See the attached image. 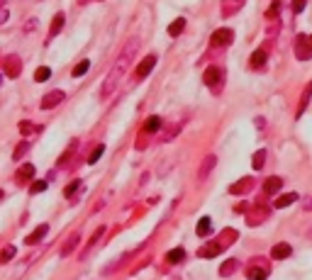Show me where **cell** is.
<instances>
[{
	"instance_id": "cell-1",
	"label": "cell",
	"mask_w": 312,
	"mask_h": 280,
	"mask_svg": "<svg viewBox=\"0 0 312 280\" xmlns=\"http://www.w3.org/2000/svg\"><path fill=\"white\" fill-rule=\"evenodd\" d=\"M137 49H139V37H132V39L122 47V52L117 54V61L113 63V68L108 71V76H105V81H103V88H100V98H103V100H108L115 90H117V85L125 78L129 63H132L134 56H137Z\"/></svg>"
},
{
	"instance_id": "cell-2",
	"label": "cell",
	"mask_w": 312,
	"mask_h": 280,
	"mask_svg": "<svg viewBox=\"0 0 312 280\" xmlns=\"http://www.w3.org/2000/svg\"><path fill=\"white\" fill-rule=\"evenodd\" d=\"M156 61H159V56L156 54H149V56H144L142 61L137 63V68H134V73H132V81L134 83H142L144 78L151 73V68L156 66Z\"/></svg>"
},
{
	"instance_id": "cell-3",
	"label": "cell",
	"mask_w": 312,
	"mask_h": 280,
	"mask_svg": "<svg viewBox=\"0 0 312 280\" xmlns=\"http://www.w3.org/2000/svg\"><path fill=\"white\" fill-rule=\"evenodd\" d=\"M268 273H271V268H268V261H266V258H254V261L249 263V268H247V278L249 280H266Z\"/></svg>"
},
{
	"instance_id": "cell-4",
	"label": "cell",
	"mask_w": 312,
	"mask_h": 280,
	"mask_svg": "<svg viewBox=\"0 0 312 280\" xmlns=\"http://www.w3.org/2000/svg\"><path fill=\"white\" fill-rule=\"evenodd\" d=\"M295 56L300 61H310L312 58V34H298L295 37Z\"/></svg>"
},
{
	"instance_id": "cell-5",
	"label": "cell",
	"mask_w": 312,
	"mask_h": 280,
	"mask_svg": "<svg viewBox=\"0 0 312 280\" xmlns=\"http://www.w3.org/2000/svg\"><path fill=\"white\" fill-rule=\"evenodd\" d=\"M202 81L207 88H212V90H220L222 83H225V71L220 68V66H210L207 71H205V76H202Z\"/></svg>"
},
{
	"instance_id": "cell-6",
	"label": "cell",
	"mask_w": 312,
	"mask_h": 280,
	"mask_svg": "<svg viewBox=\"0 0 312 280\" xmlns=\"http://www.w3.org/2000/svg\"><path fill=\"white\" fill-rule=\"evenodd\" d=\"M2 68H5L7 78H17L20 71H22V58H20L17 54H7L5 56V61H2Z\"/></svg>"
},
{
	"instance_id": "cell-7",
	"label": "cell",
	"mask_w": 312,
	"mask_h": 280,
	"mask_svg": "<svg viewBox=\"0 0 312 280\" xmlns=\"http://www.w3.org/2000/svg\"><path fill=\"white\" fill-rule=\"evenodd\" d=\"M234 42V29L222 27V29H215V34L210 37V44L212 47H229Z\"/></svg>"
},
{
	"instance_id": "cell-8",
	"label": "cell",
	"mask_w": 312,
	"mask_h": 280,
	"mask_svg": "<svg viewBox=\"0 0 312 280\" xmlns=\"http://www.w3.org/2000/svg\"><path fill=\"white\" fill-rule=\"evenodd\" d=\"M249 190H254V178H251V175H244V178H239L237 183L229 185V193H232V195H247Z\"/></svg>"
},
{
	"instance_id": "cell-9",
	"label": "cell",
	"mask_w": 312,
	"mask_h": 280,
	"mask_svg": "<svg viewBox=\"0 0 312 280\" xmlns=\"http://www.w3.org/2000/svg\"><path fill=\"white\" fill-rule=\"evenodd\" d=\"M271 215V207H266V205H258V207H251V212L247 215V224H251V226H256V224L266 222V217Z\"/></svg>"
},
{
	"instance_id": "cell-10",
	"label": "cell",
	"mask_w": 312,
	"mask_h": 280,
	"mask_svg": "<svg viewBox=\"0 0 312 280\" xmlns=\"http://www.w3.org/2000/svg\"><path fill=\"white\" fill-rule=\"evenodd\" d=\"M63 98H66V93L63 90H49L44 98H42V110H52V108H57L59 103H63Z\"/></svg>"
},
{
	"instance_id": "cell-11",
	"label": "cell",
	"mask_w": 312,
	"mask_h": 280,
	"mask_svg": "<svg viewBox=\"0 0 312 280\" xmlns=\"http://www.w3.org/2000/svg\"><path fill=\"white\" fill-rule=\"evenodd\" d=\"M227 246L220 241V239H215V241H210V244H205L202 249L198 251V256L200 258H215V256H220V253L225 251Z\"/></svg>"
},
{
	"instance_id": "cell-12",
	"label": "cell",
	"mask_w": 312,
	"mask_h": 280,
	"mask_svg": "<svg viewBox=\"0 0 312 280\" xmlns=\"http://www.w3.org/2000/svg\"><path fill=\"white\" fill-rule=\"evenodd\" d=\"M215 166H217V156L215 154H210V156H205V161L200 164V170H198V180H205L212 170H215Z\"/></svg>"
},
{
	"instance_id": "cell-13",
	"label": "cell",
	"mask_w": 312,
	"mask_h": 280,
	"mask_svg": "<svg viewBox=\"0 0 312 280\" xmlns=\"http://www.w3.org/2000/svg\"><path fill=\"white\" fill-rule=\"evenodd\" d=\"M290 253H293V246L285 244V241H281V244H276V246L271 249V258H273V261H285Z\"/></svg>"
},
{
	"instance_id": "cell-14",
	"label": "cell",
	"mask_w": 312,
	"mask_h": 280,
	"mask_svg": "<svg viewBox=\"0 0 312 280\" xmlns=\"http://www.w3.org/2000/svg\"><path fill=\"white\" fill-rule=\"evenodd\" d=\"M310 98H312V81L305 85V88H303V95H300V103H298V112H295V117H303V114H305Z\"/></svg>"
},
{
	"instance_id": "cell-15",
	"label": "cell",
	"mask_w": 312,
	"mask_h": 280,
	"mask_svg": "<svg viewBox=\"0 0 312 280\" xmlns=\"http://www.w3.org/2000/svg\"><path fill=\"white\" fill-rule=\"evenodd\" d=\"M281 188H283V180H281L278 175H271V178L263 180V193H266V195H276Z\"/></svg>"
},
{
	"instance_id": "cell-16",
	"label": "cell",
	"mask_w": 312,
	"mask_h": 280,
	"mask_svg": "<svg viewBox=\"0 0 312 280\" xmlns=\"http://www.w3.org/2000/svg\"><path fill=\"white\" fill-rule=\"evenodd\" d=\"M47 231H49V226H47V224L37 226V229H34L32 234H27V236H25V244H27V246H34V244H39V241H42V239L47 236Z\"/></svg>"
},
{
	"instance_id": "cell-17",
	"label": "cell",
	"mask_w": 312,
	"mask_h": 280,
	"mask_svg": "<svg viewBox=\"0 0 312 280\" xmlns=\"http://www.w3.org/2000/svg\"><path fill=\"white\" fill-rule=\"evenodd\" d=\"M78 241H81V231H73L68 239H66V244L61 246V256L66 258V256H71V253L76 251V246H78Z\"/></svg>"
},
{
	"instance_id": "cell-18",
	"label": "cell",
	"mask_w": 312,
	"mask_h": 280,
	"mask_svg": "<svg viewBox=\"0 0 312 280\" xmlns=\"http://www.w3.org/2000/svg\"><path fill=\"white\" fill-rule=\"evenodd\" d=\"M34 178V166L32 164H25V166H20V170H17V175H15V180L20 183V185H25V183H29Z\"/></svg>"
},
{
	"instance_id": "cell-19",
	"label": "cell",
	"mask_w": 312,
	"mask_h": 280,
	"mask_svg": "<svg viewBox=\"0 0 312 280\" xmlns=\"http://www.w3.org/2000/svg\"><path fill=\"white\" fill-rule=\"evenodd\" d=\"M178 134H181V124H166V129L159 134V141H161V144H166V141L176 139Z\"/></svg>"
},
{
	"instance_id": "cell-20",
	"label": "cell",
	"mask_w": 312,
	"mask_h": 280,
	"mask_svg": "<svg viewBox=\"0 0 312 280\" xmlns=\"http://www.w3.org/2000/svg\"><path fill=\"white\" fill-rule=\"evenodd\" d=\"M161 129V117H156V114H151L146 122H144V129H142V134H156Z\"/></svg>"
},
{
	"instance_id": "cell-21",
	"label": "cell",
	"mask_w": 312,
	"mask_h": 280,
	"mask_svg": "<svg viewBox=\"0 0 312 280\" xmlns=\"http://www.w3.org/2000/svg\"><path fill=\"white\" fill-rule=\"evenodd\" d=\"M266 58H268V52L266 49H256L251 58H249V63H251V68H263L266 66Z\"/></svg>"
},
{
	"instance_id": "cell-22",
	"label": "cell",
	"mask_w": 312,
	"mask_h": 280,
	"mask_svg": "<svg viewBox=\"0 0 312 280\" xmlns=\"http://www.w3.org/2000/svg\"><path fill=\"white\" fill-rule=\"evenodd\" d=\"M295 200H298V193H283V195L276 197L273 207H276V210H283V207H290V205H293Z\"/></svg>"
},
{
	"instance_id": "cell-23",
	"label": "cell",
	"mask_w": 312,
	"mask_h": 280,
	"mask_svg": "<svg viewBox=\"0 0 312 280\" xmlns=\"http://www.w3.org/2000/svg\"><path fill=\"white\" fill-rule=\"evenodd\" d=\"M237 268H239V261H237V258H229V261H225V263L220 266V276H222V278H229L232 273H237Z\"/></svg>"
},
{
	"instance_id": "cell-24",
	"label": "cell",
	"mask_w": 312,
	"mask_h": 280,
	"mask_svg": "<svg viewBox=\"0 0 312 280\" xmlns=\"http://www.w3.org/2000/svg\"><path fill=\"white\" fill-rule=\"evenodd\" d=\"M242 5H244V0H225V2H222V15H225V17H232Z\"/></svg>"
},
{
	"instance_id": "cell-25",
	"label": "cell",
	"mask_w": 312,
	"mask_h": 280,
	"mask_svg": "<svg viewBox=\"0 0 312 280\" xmlns=\"http://www.w3.org/2000/svg\"><path fill=\"white\" fill-rule=\"evenodd\" d=\"M63 22H66V15H63V12H57L54 20H52V27H49V37H57L59 32L63 29Z\"/></svg>"
},
{
	"instance_id": "cell-26",
	"label": "cell",
	"mask_w": 312,
	"mask_h": 280,
	"mask_svg": "<svg viewBox=\"0 0 312 280\" xmlns=\"http://www.w3.org/2000/svg\"><path fill=\"white\" fill-rule=\"evenodd\" d=\"M103 234H105V226H100V229H98V231H95V234H93V236H90V241H88V244H85L83 253H81V258H83L85 253L90 251V249H93V246H95V244H98V241H100V239H103Z\"/></svg>"
},
{
	"instance_id": "cell-27",
	"label": "cell",
	"mask_w": 312,
	"mask_h": 280,
	"mask_svg": "<svg viewBox=\"0 0 312 280\" xmlns=\"http://www.w3.org/2000/svg\"><path fill=\"white\" fill-rule=\"evenodd\" d=\"M183 29H186V17H178V20H173L169 25V34L171 37H178Z\"/></svg>"
},
{
	"instance_id": "cell-28",
	"label": "cell",
	"mask_w": 312,
	"mask_h": 280,
	"mask_svg": "<svg viewBox=\"0 0 312 280\" xmlns=\"http://www.w3.org/2000/svg\"><path fill=\"white\" fill-rule=\"evenodd\" d=\"M90 68V61L88 58H83V61H78L76 66H73V71H71V76L73 78H81V76H85V71Z\"/></svg>"
},
{
	"instance_id": "cell-29",
	"label": "cell",
	"mask_w": 312,
	"mask_h": 280,
	"mask_svg": "<svg viewBox=\"0 0 312 280\" xmlns=\"http://www.w3.org/2000/svg\"><path fill=\"white\" fill-rule=\"evenodd\" d=\"M263 164H266V149H258L254 154V159H251V166H254V170H261Z\"/></svg>"
},
{
	"instance_id": "cell-30",
	"label": "cell",
	"mask_w": 312,
	"mask_h": 280,
	"mask_svg": "<svg viewBox=\"0 0 312 280\" xmlns=\"http://www.w3.org/2000/svg\"><path fill=\"white\" fill-rule=\"evenodd\" d=\"M212 231V222H210V217H200L198 222V236H207Z\"/></svg>"
},
{
	"instance_id": "cell-31",
	"label": "cell",
	"mask_w": 312,
	"mask_h": 280,
	"mask_svg": "<svg viewBox=\"0 0 312 280\" xmlns=\"http://www.w3.org/2000/svg\"><path fill=\"white\" fill-rule=\"evenodd\" d=\"M49 78H52V68L42 66V68L34 71V81H37V83H44V81H49Z\"/></svg>"
},
{
	"instance_id": "cell-32",
	"label": "cell",
	"mask_w": 312,
	"mask_h": 280,
	"mask_svg": "<svg viewBox=\"0 0 312 280\" xmlns=\"http://www.w3.org/2000/svg\"><path fill=\"white\" fill-rule=\"evenodd\" d=\"M183 256H186V251H183L181 246H176L173 251L166 253V261H169V263H178V261H183Z\"/></svg>"
},
{
	"instance_id": "cell-33",
	"label": "cell",
	"mask_w": 312,
	"mask_h": 280,
	"mask_svg": "<svg viewBox=\"0 0 312 280\" xmlns=\"http://www.w3.org/2000/svg\"><path fill=\"white\" fill-rule=\"evenodd\" d=\"M237 236H239V234H237L234 229H225V231H222V236H220V241H222L225 246H229L232 241H237Z\"/></svg>"
},
{
	"instance_id": "cell-34",
	"label": "cell",
	"mask_w": 312,
	"mask_h": 280,
	"mask_svg": "<svg viewBox=\"0 0 312 280\" xmlns=\"http://www.w3.org/2000/svg\"><path fill=\"white\" fill-rule=\"evenodd\" d=\"M103 154H105V146H103V144H100V146H95V149H93V154L88 156V164H98V161L103 159Z\"/></svg>"
},
{
	"instance_id": "cell-35",
	"label": "cell",
	"mask_w": 312,
	"mask_h": 280,
	"mask_svg": "<svg viewBox=\"0 0 312 280\" xmlns=\"http://www.w3.org/2000/svg\"><path fill=\"white\" fill-rule=\"evenodd\" d=\"M47 190V180H34L32 185H29V193L32 195H39V193H44Z\"/></svg>"
},
{
	"instance_id": "cell-36",
	"label": "cell",
	"mask_w": 312,
	"mask_h": 280,
	"mask_svg": "<svg viewBox=\"0 0 312 280\" xmlns=\"http://www.w3.org/2000/svg\"><path fill=\"white\" fill-rule=\"evenodd\" d=\"M78 190H81V180H73V183H68V185H66L63 195H66V197H73Z\"/></svg>"
},
{
	"instance_id": "cell-37",
	"label": "cell",
	"mask_w": 312,
	"mask_h": 280,
	"mask_svg": "<svg viewBox=\"0 0 312 280\" xmlns=\"http://www.w3.org/2000/svg\"><path fill=\"white\" fill-rule=\"evenodd\" d=\"M20 132L22 134H32V132H42V127H37L32 122H20Z\"/></svg>"
},
{
	"instance_id": "cell-38",
	"label": "cell",
	"mask_w": 312,
	"mask_h": 280,
	"mask_svg": "<svg viewBox=\"0 0 312 280\" xmlns=\"http://www.w3.org/2000/svg\"><path fill=\"white\" fill-rule=\"evenodd\" d=\"M15 251H17V249H15L12 244H7V246L2 249V256H0V261H2V263H7V261H10V258L15 256Z\"/></svg>"
},
{
	"instance_id": "cell-39",
	"label": "cell",
	"mask_w": 312,
	"mask_h": 280,
	"mask_svg": "<svg viewBox=\"0 0 312 280\" xmlns=\"http://www.w3.org/2000/svg\"><path fill=\"white\" fill-rule=\"evenodd\" d=\"M305 5H308V0H290V10L298 15V12H303L305 10Z\"/></svg>"
},
{
	"instance_id": "cell-40",
	"label": "cell",
	"mask_w": 312,
	"mask_h": 280,
	"mask_svg": "<svg viewBox=\"0 0 312 280\" xmlns=\"http://www.w3.org/2000/svg\"><path fill=\"white\" fill-rule=\"evenodd\" d=\"M73 149H76V141H71V146H68V149H66V151H63V156H61V159H59V164H66V161H68V159H71V154H73Z\"/></svg>"
},
{
	"instance_id": "cell-41",
	"label": "cell",
	"mask_w": 312,
	"mask_h": 280,
	"mask_svg": "<svg viewBox=\"0 0 312 280\" xmlns=\"http://www.w3.org/2000/svg\"><path fill=\"white\" fill-rule=\"evenodd\" d=\"M27 149H29V144H27V141H22V144H17V149H15V159H20V156H25V154H27Z\"/></svg>"
},
{
	"instance_id": "cell-42",
	"label": "cell",
	"mask_w": 312,
	"mask_h": 280,
	"mask_svg": "<svg viewBox=\"0 0 312 280\" xmlns=\"http://www.w3.org/2000/svg\"><path fill=\"white\" fill-rule=\"evenodd\" d=\"M303 210H305V212H312V195L303 197Z\"/></svg>"
},
{
	"instance_id": "cell-43",
	"label": "cell",
	"mask_w": 312,
	"mask_h": 280,
	"mask_svg": "<svg viewBox=\"0 0 312 280\" xmlns=\"http://www.w3.org/2000/svg\"><path fill=\"white\" fill-rule=\"evenodd\" d=\"M34 27H37V20H29L27 25H25V32L29 34V32H34Z\"/></svg>"
},
{
	"instance_id": "cell-44",
	"label": "cell",
	"mask_w": 312,
	"mask_h": 280,
	"mask_svg": "<svg viewBox=\"0 0 312 280\" xmlns=\"http://www.w3.org/2000/svg\"><path fill=\"white\" fill-rule=\"evenodd\" d=\"M7 15H10L7 10H2V12H0V25H5V22H7Z\"/></svg>"
},
{
	"instance_id": "cell-45",
	"label": "cell",
	"mask_w": 312,
	"mask_h": 280,
	"mask_svg": "<svg viewBox=\"0 0 312 280\" xmlns=\"http://www.w3.org/2000/svg\"><path fill=\"white\" fill-rule=\"evenodd\" d=\"M234 212H237V215H244V212H247V205H237Z\"/></svg>"
},
{
	"instance_id": "cell-46",
	"label": "cell",
	"mask_w": 312,
	"mask_h": 280,
	"mask_svg": "<svg viewBox=\"0 0 312 280\" xmlns=\"http://www.w3.org/2000/svg\"><path fill=\"white\" fill-rule=\"evenodd\" d=\"M305 236H308V239H310V241H312V226H310V229H308V231H305Z\"/></svg>"
}]
</instances>
